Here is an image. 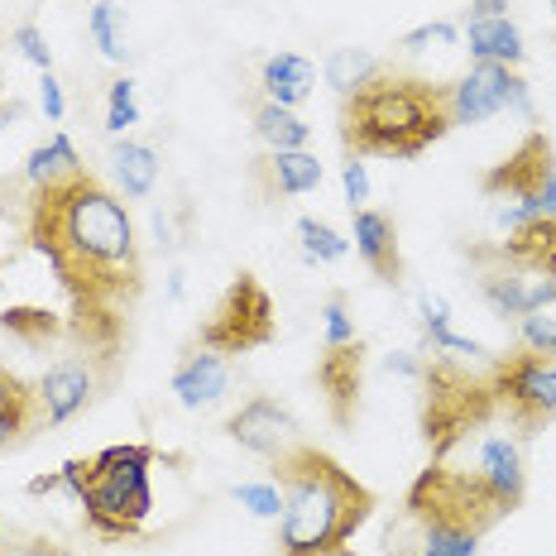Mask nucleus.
<instances>
[{
    "label": "nucleus",
    "instance_id": "nucleus-41",
    "mask_svg": "<svg viewBox=\"0 0 556 556\" xmlns=\"http://www.w3.org/2000/svg\"><path fill=\"white\" fill-rule=\"evenodd\" d=\"M552 15H556V0H552Z\"/></svg>",
    "mask_w": 556,
    "mask_h": 556
},
{
    "label": "nucleus",
    "instance_id": "nucleus-15",
    "mask_svg": "<svg viewBox=\"0 0 556 556\" xmlns=\"http://www.w3.org/2000/svg\"><path fill=\"white\" fill-rule=\"evenodd\" d=\"M43 427H49V413H43L39 384H29V379L10 375L0 365V456L34 442V432H43Z\"/></svg>",
    "mask_w": 556,
    "mask_h": 556
},
{
    "label": "nucleus",
    "instance_id": "nucleus-17",
    "mask_svg": "<svg viewBox=\"0 0 556 556\" xmlns=\"http://www.w3.org/2000/svg\"><path fill=\"white\" fill-rule=\"evenodd\" d=\"M254 182H260L264 202L278 197H303L321 188V164L307 149H269V154L254 159Z\"/></svg>",
    "mask_w": 556,
    "mask_h": 556
},
{
    "label": "nucleus",
    "instance_id": "nucleus-2",
    "mask_svg": "<svg viewBox=\"0 0 556 556\" xmlns=\"http://www.w3.org/2000/svg\"><path fill=\"white\" fill-rule=\"evenodd\" d=\"M274 484L283 494L278 514V556H336L375 518V490L355 480L331 451L293 446L274 460Z\"/></svg>",
    "mask_w": 556,
    "mask_h": 556
},
{
    "label": "nucleus",
    "instance_id": "nucleus-33",
    "mask_svg": "<svg viewBox=\"0 0 556 556\" xmlns=\"http://www.w3.org/2000/svg\"><path fill=\"white\" fill-rule=\"evenodd\" d=\"M15 49L25 63H34L39 73H53V53H49V39L39 34V25H20L15 29Z\"/></svg>",
    "mask_w": 556,
    "mask_h": 556
},
{
    "label": "nucleus",
    "instance_id": "nucleus-35",
    "mask_svg": "<svg viewBox=\"0 0 556 556\" xmlns=\"http://www.w3.org/2000/svg\"><path fill=\"white\" fill-rule=\"evenodd\" d=\"M460 39V29L451 25V20H432V25H417V29H408L403 34V49H427V43H456Z\"/></svg>",
    "mask_w": 556,
    "mask_h": 556
},
{
    "label": "nucleus",
    "instance_id": "nucleus-26",
    "mask_svg": "<svg viewBox=\"0 0 556 556\" xmlns=\"http://www.w3.org/2000/svg\"><path fill=\"white\" fill-rule=\"evenodd\" d=\"M321 73H327V83L345 97V91L365 87L375 73H384V63H379V58L369 53V49H336V53L327 58V67H321Z\"/></svg>",
    "mask_w": 556,
    "mask_h": 556
},
{
    "label": "nucleus",
    "instance_id": "nucleus-11",
    "mask_svg": "<svg viewBox=\"0 0 556 556\" xmlns=\"http://www.w3.org/2000/svg\"><path fill=\"white\" fill-rule=\"evenodd\" d=\"M446 106H451V125H484L500 111H518L532 121L528 83L518 77V67L504 63H470V73L446 83Z\"/></svg>",
    "mask_w": 556,
    "mask_h": 556
},
{
    "label": "nucleus",
    "instance_id": "nucleus-12",
    "mask_svg": "<svg viewBox=\"0 0 556 556\" xmlns=\"http://www.w3.org/2000/svg\"><path fill=\"white\" fill-rule=\"evenodd\" d=\"M226 437L240 451L264 456V460H278V456H288L293 446H303L298 417L288 413L278 399H269V393H254V399L240 403V408L230 413V422H226Z\"/></svg>",
    "mask_w": 556,
    "mask_h": 556
},
{
    "label": "nucleus",
    "instance_id": "nucleus-13",
    "mask_svg": "<svg viewBox=\"0 0 556 556\" xmlns=\"http://www.w3.org/2000/svg\"><path fill=\"white\" fill-rule=\"evenodd\" d=\"M317 389L321 399H327V413L331 422L341 427H355V413H361V389H365V341L355 336V341L345 345H327L317 361Z\"/></svg>",
    "mask_w": 556,
    "mask_h": 556
},
{
    "label": "nucleus",
    "instance_id": "nucleus-36",
    "mask_svg": "<svg viewBox=\"0 0 556 556\" xmlns=\"http://www.w3.org/2000/svg\"><path fill=\"white\" fill-rule=\"evenodd\" d=\"M39 106H43V115H49V125H58V121L67 115L63 87H58V77H53V73H43V77H39Z\"/></svg>",
    "mask_w": 556,
    "mask_h": 556
},
{
    "label": "nucleus",
    "instance_id": "nucleus-10",
    "mask_svg": "<svg viewBox=\"0 0 556 556\" xmlns=\"http://www.w3.org/2000/svg\"><path fill=\"white\" fill-rule=\"evenodd\" d=\"M470 254V269H475V283H480V298L490 303L494 317H528V312L556 303V278L547 274H532L523 264H514L508 254L500 250V240H475L466 250Z\"/></svg>",
    "mask_w": 556,
    "mask_h": 556
},
{
    "label": "nucleus",
    "instance_id": "nucleus-31",
    "mask_svg": "<svg viewBox=\"0 0 556 556\" xmlns=\"http://www.w3.org/2000/svg\"><path fill=\"white\" fill-rule=\"evenodd\" d=\"M321 327H327V345L355 341V321H351V312H345V298L341 293L327 298V307H321Z\"/></svg>",
    "mask_w": 556,
    "mask_h": 556
},
{
    "label": "nucleus",
    "instance_id": "nucleus-16",
    "mask_svg": "<svg viewBox=\"0 0 556 556\" xmlns=\"http://www.w3.org/2000/svg\"><path fill=\"white\" fill-rule=\"evenodd\" d=\"M355 216V254H361V264L369 274L379 278V283L399 288L403 283V250H399V226H393L389 212H375V206H365V212H351Z\"/></svg>",
    "mask_w": 556,
    "mask_h": 556
},
{
    "label": "nucleus",
    "instance_id": "nucleus-40",
    "mask_svg": "<svg viewBox=\"0 0 556 556\" xmlns=\"http://www.w3.org/2000/svg\"><path fill=\"white\" fill-rule=\"evenodd\" d=\"M0 542H5V528H0Z\"/></svg>",
    "mask_w": 556,
    "mask_h": 556
},
{
    "label": "nucleus",
    "instance_id": "nucleus-24",
    "mask_svg": "<svg viewBox=\"0 0 556 556\" xmlns=\"http://www.w3.org/2000/svg\"><path fill=\"white\" fill-rule=\"evenodd\" d=\"M254 135L264 139V149H307L312 144V125L298 111L260 101L254 106Z\"/></svg>",
    "mask_w": 556,
    "mask_h": 556
},
{
    "label": "nucleus",
    "instance_id": "nucleus-14",
    "mask_svg": "<svg viewBox=\"0 0 556 556\" xmlns=\"http://www.w3.org/2000/svg\"><path fill=\"white\" fill-rule=\"evenodd\" d=\"M101 375L91 369L87 355H63L58 365H49V375L39 379L43 393V413H49V427H67L77 413H87V403L97 399Z\"/></svg>",
    "mask_w": 556,
    "mask_h": 556
},
{
    "label": "nucleus",
    "instance_id": "nucleus-29",
    "mask_svg": "<svg viewBox=\"0 0 556 556\" xmlns=\"http://www.w3.org/2000/svg\"><path fill=\"white\" fill-rule=\"evenodd\" d=\"M130 125H139V101H135V83L130 77H115L106 87V130L125 135Z\"/></svg>",
    "mask_w": 556,
    "mask_h": 556
},
{
    "label": "nucleus",
    "instance_id": "nucleus-22",
    "mask_svg": "<svg viewBox=\"0 0 556 556\" xmlns=\"http://www.w3.org/2000/svg\"><path fill=\"white\" fill-rule=\"evenodd\" d=\"M111 164H115V182H121L125 202H144L159 188V149L139 144V139H121L111 149Z\"/></svg>",
    "mask_w": 556,
    "mask_h": 556
},
{
    "label": "nucleus",
    "instance_id": "nucleus-34",
    "mask_svg": "<svg viewBox=\"0 0 556 556\" xmlns=\"http://www.w3.org/2000/svg\"><path fill=\"white\" fill-rule=\"evenodd\" d=\"M341 188H345V206H351V212H365L369 206V173H365L361 159H345L341 164Z\"/></svg>",
    "mask_w": 556,
    "mask_h": 556
},
{
    "label": "nucleus",
    "instance_id": "nucleus-7",
    "mask_svg": "<svg viewBox=\"0 0 556 556\" xmlns=\"http://www.w3.org/2000/svg\"><path fill=\"white\" fill-rule=\"evenodd\" d=\"M480 197L490 202L494 230H514L518 222L532 216H556V149L547 130H528L518 139V149L500 159L494 168H484Z\"/></svg>",
    "mask_w": 556,
    "mask_h": 556
},
{
    "label": "nucleus",
    "instance_id": "nucleus-32",
    "mask_svg": "<svg viewBox=\"0 0 556 556\" xmlns=\"http://www.w3.org/2000/svg\"><path fill=\"white\" fill-rule=\"evenodd\" d=\"M417 317H422L427 345H432L442 331H451V307H446V298H437V293H417Z\"/></svg>",
    "mask_w": 556,
    "mask_h": 556
},
{
    "label": "nucleus",
    "instance_id": "nucleus-3",
    "mask_svg": "<svg viewBox=\"0 0 556 556\" xmlns=\"http://www.w3.org/2000/svg\"><path fill=\"white\" fill-rule=\"evenodd\" d=\"M341 149L345 159H417L446 139L451 106H446V83L432 77H413V73H375L365 87L345 91L341 97Z\"/></svg>",
    "mask_w": 556,
    "mask_h": 556
},
{
    "label": "nucleus",
    "instance_id": "nucleus-27",
    "mask_svg": "<svg viewBox=\"0 0 556 556\" xmlns=\"http://www.w3.org/2000/svg\"><path fill=\"white\" fill-rule=\"evenodd\" d=\"M298 245H303V254L312 264H336V260H345V250H351L321 216H303V222H298Z\"/></svg>",
    "mask_w": 556,
    "mask_h": 556
},
{
    "label": "nucleus",
    "instance_id": "nucleus-9",
    "mask_svg": "<svg viewBox=\"0 0 556 556\" xmlns=\"http://www.w3.org/2000/svg\"><path fill=\"white\" fill-rule=\"evenodd\" d=\"M274 331H278V317H274L269 288L254 274H236L226 283V293L216 298L212 317L197 327V345L236 361V355H250V351H260V345H269Z\"/></svg>",
    "mask_w": 556,
    "mask_h": 556
},
{
    "label": "nucleus",
    "instance_id": "nucleus-18",
    "mask_svg": "<svg viewBox=\"0 0 556 556\" xmlns=\"http://www.w3.org/2000/svg\"><path fill=\"white\" fill-rule=\"evenodd\" d=\"M230 384H236L230 361L216 351H202V345L182 355V365L173 369V393H178L182 408H206V403H216Z\"/></svg>",
    "mask_w": 556,
    "mask_h": 556
},
{
    "label": "nucleus",
    "instance_id": "nucleus-38",
    "mask_svg": "<svg viewBox=\"0 0 556 556\" xmlns=\"http://www.w3.org/2000/svg\"><path fill=\"white\" fill-rule=\"evenodd\" d=\"M470 15H475V20H490V15H508V0H470Z\"/></svg>",
    "mask_w": 556,
    "mask_h": 556
},
{
    "label": "nucleus",
    "instance_id": "nucleus-20",
    "mask_svg": "<svg viewBox=\"0 0 556 556\" xmlns=\"http://www.w3.org/2000/svg\"><path fill=\"white\" fill-rule=\"evenodd\" d=\"M260 87H264V101L293 111V106H303L312 97V87H317V67H312L303 53H274L260 73Z\"/></svg>",
    "mask_w": 556,
    "mask_h": 556
},
{
    "label": "nucleus",
    "instance_id": "nucleus-8",
    "mask_svg": "<svg viewBox=\"0 0 556 556\" xmlns=\"http://www.w3.org/2000/svg\"><path fill=\"white\" fill-rule=\"evenodd\" d=\"M494 408L518 437H538L556 422V361L552 355H532L518 345L514 355H500L490 369Z\"/></svg>",
    "mask_w": 556,
    "mask_h": 556
},
{
    "label": "nucleus",
    "instance_id": "nucleus-30",
    "mask_svg": "<svg viewBox=\"0 0 556 556\" xmlns=\"http://www.w3.org/2000/svg\"><path fill=\"white\" fill-rule=\"evenodd\" d=\"M236 500L250 508L254 518H278L283 514V494H278V484H236Z\"/></svg>",
    "mask_w": 556,
    "mask_h": 556
},
{
    "label": "nucleus",
    "instance_id": "nucleus-23",
    "mask_svg": "<svg viewBox=\"0 0 556 556\" xmlns=\"http://www.w3.org/2000/svg\"><path fill=\"white\" fill-rule=\"evenodd\" d=\"M0 331H10L20 345H25V351H49L53 341H63V336H67V321L58 317V312H49V307L20 303V307L0 312Z\"/></svg>",
    "mask_w": 556,
    "mask_h": 556
},
{
    "label": "nucleus",
    "instance_id": "nucleus-37",
    "mask_svg": "<svg viewBox=\"0 0 556 556\" xmlns=\"http://www.w3.org/2000/svg\"><path fill=\"white\" fill-rule=\"evenodd\" d=\"M384 365H389V369H399V375H408V379H417V375H422V361H417L413 351H393Z\"/></svg>",
    "mask_w": 556,
    "mask_h": 556
},
{
    "label": "nucleus",
    "instance_id": "nucleus-6",
    "mask_svg": "<svg viewBox=\"0 0 556 556\" xmlns=\"http://www.w3.org/2000/svg\"><path fill=\"white\" fill-rule=\"evenodd\" d=\"M403 514L417 518V523H432V528H446V532H460V538L484 542V532L500 528L514 508L451 451V456L427 460V470L408 484Z\"/></svg>",
    "mask_w": 556,
    "mask_h": 556
},
{
    "label": "nucleus",
    "instance_id": "nucleus-25",
    "mask_svg": "<svg viewBox=\"0 0 556 556\" xmlns=\"http://www.w3.org/2000/svg\"><path fill=\"white\" fill-rule=\"evenodd\" d=\"M87 29H91V39H97L101 58L125 63V53H130V49H125V10H121V0H91Z\"/></svg>",
    "mask_w": 556,
    "mask_h": 556
},
{
    "label": "nucleus",
    "instance_id": "nucleus-4",
    "mask_svg": "<svg viewBox=\"0 0 556 556\" xmlns=\"http://www.w3.org/2000/svg\"><path fill=\"white\" fill-rule=\"evenodd\" d=\"M154 460L159 451L149 442H130L67 460L58 475H63V494L77 500L87 528L101 542H130L144 532L149 514H154V484H149Z\"/></svg>",
    "mask_w": 556,
    "mask_h": 556
},
{
    "label": "nucleus",
    "instance_id": "nucleus-5",
    "mask_svg": "<svg viewBox=\"0 0 556 556\" xmlns=\"http://www.w3.org/2000/svg\"><path fill=\"white\" fill-rule=\"evenodd\" d=\"M494 393H490V375H475L470 365L451 361V355H432L422 361L417 375V427H422L427 451L446 456L460 442H470L475 432L494 427Z\"/></svg>",
    "mask_w": 556,
    "mask_h": 556
},
{
    "label": "nucleus",
    "instance_id": "nucleus-39",
    "mask_svg": "<svg viewBox=\"0 0 556 556\" xmlns=\"http://www.w3.org/2000/svg\"><path fill=\"white\" fill-rule=\"evenodd\" d=\"M336 556H355V552H351V547H345V552H336Z\"/></svg>",
    "mask_w": 556,
    "mask_h": 556
},
{
    "label": "nucleus",
    "instance_id": "nucleus-28",
    "mask_svg": "<svg viewBox=\"0 0 556 556\" xmlns=\"http://www.w3.org/2000/svg\"><path fill=\"white\" fill-rule=\"evenodd\" d=\"M518 345L532 351V355H552L556 361V303L518 317Z\"/></svg>",
    "mask_w": 556,
    "mask_h": 556
},
{
    "label": "nucleus",
    "instance_id": "nucleus-19",
    "mask_svg": "<svg viewBox=\"0 0 556 556\" xmlns=\"http://www.w3.org/2000/svg\"><path fill=\"white\" fill-rule=\"evenodd\" d=\"M466 49L475 63H504V67H518L528 58L523 49V34L508 15H490V20H466Z\"/></svg>",
    "mask_w": 556,
    "mask_h": 556
},
{
    "label": "nucleus",
    "instance_id": "nucleus-21",
    "mask_svg": "<svg viewBox=\"0 0 556 556\" xmlns=\"http://www.w3.org/2000/svg\"><path fill=\"white\" fill-rule=\"evenodd\" d=\"M83 154H77V144L67 139L63 130L49 135V144H34L25 154V173H20V182H25V192L34 188H49V182H63L73 178V173H83Z\"/></svg>",
    "mask_w": 556,
    "mask_h": 556
},
{
    "label": "nucleus",
    "instance_id": "nucleus-1",
    "mask_svg": "<svg viewBox=\"0 0 556 556\" xmlns=\"http://www.w3.org/2000/svg\"><path fill=\"white\" fill-rule=\"evenodd\" d=\"M20 236L49 260L67 298V341L101 375V389L121 379L139 298H144V254L135 216L91 168L63 182L25 192Z\"/></svg>",
    "mask_w": 556,
    "mask_h": 556
}]
</instances>
